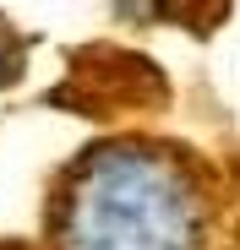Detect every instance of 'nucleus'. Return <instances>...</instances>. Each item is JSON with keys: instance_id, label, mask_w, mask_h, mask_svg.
<instances>
[{"instance_id": "obj_1", "label": "nucleus", "mask_w": 240, "mask_h": 250, "mask_svg": "<svg viewBox=\"0 0 240 250\" xmlns=\"http://www.w3.org/2000/svg\"><path fill=\"white\" fill-rule=\"evenodd\" d=\"M208 169L180 142L104 136L82 147L44 207L49 250H208Z\"/></svg>"}, {"instance_id": "obj_2", "label": "nucleus", "mask_w": 240, "mask_h": 250, "mask_svg": "<svg viewBox=\"0 0 240 250\" xmlns=\"http://www.w3.org/2000/svg\"><path fill=\"white\" fill-rule=\"evenodd\" d=\"M131 22H186L191 33H208L229 0H115Z\"/></svg>"}, {"instance_id": "obj_3", "label": "nucleus", "mask_w": 240, "mask_h": 250, "mask_svg": "<svg viewBox=\"0 0 240 250\" xmlns=\"http://www.w3.org/2000/svg\"><path fill=\"white\" fill-rule=\"evenodd\" d=\"M22 65H27V38L0 17V87H11V82L22 76Z\"/></svg>"}, {"instance_id": "obj_4", "label": "nucleus", "mask_w": 240, "mask_h": 250, "mask_svg": "<svg viewBox=\"0 0 240 250\" xmlns=\"http://www.w3.org/2000/svg\"><path fill=\"white\" fill-rule=\"evenodd\" d=\"M0 250H27V245H0Z\"/></svg>"}]
</instances>
